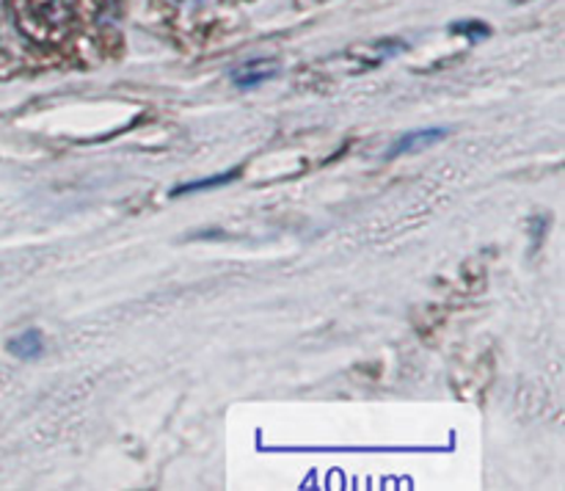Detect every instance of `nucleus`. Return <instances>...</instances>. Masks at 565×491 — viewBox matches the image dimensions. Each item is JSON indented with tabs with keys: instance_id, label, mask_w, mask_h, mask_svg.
Segmentation results:
<instances>
[{
	"instance_id": "obj_3",
	"label": "nucleus",
	"mask_w": 565,
	"mask_h": 491,
	"mask_svg": "<svg viewBox=\"0 0 565 491\" xmlns=\"http://www.w3.org/2000/svg\"><path fill=\"white\" fill-rule=\"evenodd\" d=\"M279 72V64L276 61H246V64L241 66V70L232 72V81H235V86L241 88H252V86H259V83L270 81V77Z\"/></svg>"
},
{
	"instance_id": "obj_5",
	"label": "nucleus",
	"mask_w": 565,
	"mask_h": 491,
	"mask_svg": "<svg viewBox=\"0 0 565 491\" xmlns=\"http://www.w3.org/2000/svg\"><path fill=\"white\" fill-rule=\"evenodd\" d=\"M235 177H237V169H230V171H224V174L204 177V180H196V182H185V185L174 188V191H171V196H185V193L204 191V188H221V185H226V182L235 180Z\"/></svg>"
},
{
	"instance_id": "obj_4",
	"label": "nucleus",
	"mask_w": 565,
	"mask_h": 491,
	"mask_svg": "<svg viewBox=\"0 0 565 491\" xmlns=\"http://www.w3.org/2000/svg\"><path fill=\"white\" fill-rule=\"evenodd\" d=\"M9 351L14 353L17 359H36V356H42V351H44V340H42V334H39L36 329H25L22 331V334H17L14 340L9 342Z\"/></svg>"
},
{
	"instance_id": "obj_1",
	"label": "nucleus",
	"mask_w": 565,
	"mask_h": 491,
	"mask_svg": "<svg viewBox=\"0 0 565 491\" xmlns=\"http://www.w3.org/2000/svg\"><path fill=\"white\" fill-rule=\"evenodd\" d=\"M14 11L22 31L33 36L61 33L70 22V9L64 0H14Z\"/></svg>"
},
{
	"instance_id": "obj_2",
	"label": "nucleus",
	"mask_w": 565,
	"mask_h": 491,
	"mask_svg": "<svg viewBox=\"0 0 565 491\" xmlns=\"http://www.w3.org/2000/svg\"><path fill=\"white\" fill-rule=\"evenodd\" d=\"M450 136V130L447 127H423V130H414V132H406L403 138H397V143L392 147V158L395 154H406V152H417V149H425L430 147V143H439L445 141V138Z\"/></svg>"
}]
</instances>
